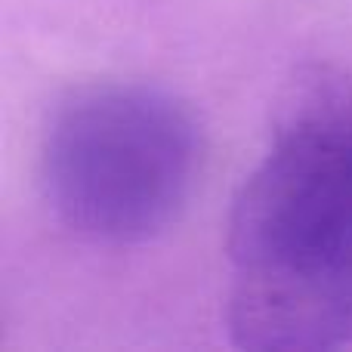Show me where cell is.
Wrapping results in <instances>:
<instances>
[{
    "label": "cell",
    "instance_id": "1",
    "mask_svg": "<svg viewBox=\"0 0 352 352\" xmlns=\"http://www.w3.org/2000/svg\"><path fill=\"white\" fill-rule=\"evenodd\" d=\"M226 250V331L248 352L352 343V68L306 62L281 87Z\"/></svg>",
    "mask_w": 352,
    "mask_h": 352
},
{
    "label": "cell",
    "instance_id": "2",
    "mask_svg": "<svg viewBox=\"0 0 352 352\" xmlns=\"http://www.w3.org/2000/svg\"><path fill=\"white\" fill-rule=\"evenodd\" d=\"M204 164V130L179 96L133 80H90L53 102L37 176L74 235L136 244L182 213Z\"/></svg>",
    "mask_w": 352,
    "mask_h": 352
}]
</instances>
